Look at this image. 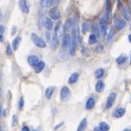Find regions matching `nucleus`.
<instances>
[{
  "label": "nucleus",
  "instance_id": "nucleus-14",
  "mask_svg": "<svg viewBox=\"0 0 131 131\" xmlns=\"http://www.w3.org/2000/svg\"><path fill=\"white\" fill-rule=\"evenodd\" d=\"M94 103H96V100H94L92 97L88 98V100H87V102H86V109L87 110H91L94 107Z\"/></svg>",
  "mask_w": 131,
  "mask_h": 131
},
{
  "label": "nucleus",
  "instance_id": "nucleus-16",
  "mask_svg": "<svg viewBox=\"0 0 131 131\" xmlns=\"http://www.w3.org/2000/svg\"><path fill=\"white\" fill-rule=\"evenodd\" d=\"M73 18H69L67 21H66V24H64V31L67 32L68 30H69L70 28H72L73 27Z\"/></svg>",
  "mask_w": 131,
  "mask_h": 131
},
{
  "label": "nucleus",
  "instance_id": "nucleus-7",
  "mask_svg": "<svg viewBox=\"0 0 131 131\" xmlns=\"http://www.w3.org/2000/svg\"><path fill=\"white\" fill-rule=\"evenodd\" d=\"M70 42H71V37L68 34L63 35V38H62V48L67 49L70 47Z\"/></svg>",
  "mask_w": 131,
  "mask_h": 131
},
{
  "label": "nucleus",
  "instance_id": "nucleus-22",
  "mask_svg": "<svg viewBox=\"0 0 131 131\" xmlns=\"http://www.w3.org/2000/svg\"><path fill=\"white\" fill-rule=\"evenodd\" d=\"M127 60H128V57H127V56H126V54H121V56H119V57L117 58V63H118V64H123Z\"/></svg>",
  "mask_w": 131,
  "mask_h": 131
},
{
  "label": "nucleus",
  "instance_id": "nucleus-19",
  "mask_svg": "<svg viewBox=\"0 0 131 131\" xmlns=\"http://www.w3.org/2000/svg\"><path fill=\"white\" fill-rule=\"evenodd\" d=\"M103 89H104V82L102 80H99L96 84V91L97 92H102Z\"/></svg>",
  "mask_w": 131,
  "mask_h": 131
},
{
  "label": "nucleus",
  "instance_id": "nucleus-30",
  "mask_svg": "<svg viewBox=\"0 0 131 131\" xmlns=\"http://www.w3.org/2000/svg\"><path fill=\"white\" fill-rule=\"evenodd\" d=\"M18 107H19V110H22V109H24V107H25V99H24V97H20V99H19V104H18Z\"/></svg>",
  "mask_w": 131,
  "mask_h": 131
},
{
  "label": "nucleus",
  "instance_id": "nucleus-6",
  "mask_svg": "<svg viewBox=\"0 0 131 131\" xmlns=\"http://www.w3.org/2000/svg\"><path fill=\"white\" fill-rule=\"evenodd\" d=\"M116 98H117V93L112 92V93L109 94V97L107 98V102H106V108L107 109H109V108L113 104V102L116 101Z\"/></svg>",
  "mask_w": 131,
  "mask_h": 131
},
{
  "label": "nucleus",
  "instance_id": "nucleus-4",
  "mask_svg": "<svg viewBox=\"0 0 131 131\" xmlns=\"http://www.w3.org/2000/svg\"><path fill=\"white\" fill-rule=\"evenodd\" d=\"M126 20H124L123 18H117L116 20H114V27H116L117 30H122L126 27Z\"/></svg>",
  "mask_w": 131,
  "mask_h": 131
},
{
  "label": "nucleus",
  "instance_id": "nucleus-27",
  "mask_svg": "<svg viewBox=\"0 0 131 131\" xmlns=\"http://www.w3.org/2000/svg\"><path fill=\"white\" fill-rule=\"evenodd\" d=\"M99 127L102 129L103 131H109V129H110V127H109V124L108 123H106L104 121H101V122L99 123Z\"/></svg>",
  "mask_w": 131,
  "mask_h": 131
},
{
  "label": "nucleus",
  "instance_id": "nucleus-33",
  "mask_svg": "<svg viewBox=\"0 0 131 131\" xmlns=\"http://www.w3.org/2000/svg\"><path fill=\"white\" fill-rule=\"evenodd\" d=\"M81 53H82L83 56H89L90 53H89V50H88L87 48H82L81 49Z\"/></svg>",
  "mask_w": 131,
  "mask_h": 131
},
{
  "label": "nucleus",
  "instance_id": "nucleus-31",
  "mask_svg": "<svg viewBox=\"0 0 131 131\" xmlns=\"http://www.w3.org/2000/svg\"><path fill=\"white\" fill-rule=\"evenodd\" d=\"M60 27H61V22L58 20V22L54 26V35L58 36V32H59V30H60Z\"/></svg>",
  "mask_w": 131,
  "mask_h": 131
},
{
  "label": "nucleus",
  "instance_id": "nucleus-45",
  "mask_svg": "<svg viewBox=\"0 0 131 131\" xmlns=\"http://www.w3.org/2000/svg\"><path fill=\"white\" fill-rule=\"evenodd\" d=\"M0 131H2V128H1V126H0Z\"/></svg>",
  "mask_w": 131,
  "mask_h": 131
},
{
  "label": "nucleus",
  "instance_id": "nucleus-20",
  "mask_svg": "<svg viewBox=\"0 0 131 131\" xmlns=\"http://www.w3.org/2000/svg\"><path fill=\"white\" fill-rule=\"evenodd\" d=\"M86 127H87V119L84 118V119L81 120V122L79 123V126L77 128V131H84Z\"/></svg>",
  "mask_w": 131,
  "mask_h": 131
},
{
  "label": "nucleus",
  "instance_id": "nucleus-2",
  "mask_svg": "<svg viewBox=\"0 0 131 131\" xmlns=\"http://www.w3.org/2000/svg\"><path fill=\"white\" fill-rule=\"evenodd\" d=\"M108 16L104 15L102 18L100 19V31L104 38L107 37V28H108Z\"/></svg>",
  "mask_w": 131,
  "mask_h": 131
},
{
  "label": "nucleus",
  "instance_id": "nucleus-17",
  "mask_svg": "<svg viewBox=\"0 0 131 131\" xmlns=\"http://www.w3.org/2000/svg\"><path fill=\"white\" fill-rule=\"evenodd\" d=\"M98 41H99V37H98V36H96L94 34H91L89 36V43L90 45H97Z\"/></svg>",
  "mask_w": 131,
  "mask_h": 131
},
{
  "label": "nucleus",
  "instance_id": "nucleus-28",
  "mask_svg": "<svg viewBox=\"0 0 131 131\" xmlns=\"http://www.w3.org/2000/svg\"><path fill=\"white\" fill-rule=\"evenodd\" d=\"M113 36H114V29H110L109 32H108V34H107V37H106L107 41H110L111 39L113 38Z\"/></svg>",
  "mask_w": 131,
  "mask_h": 131
},
{
  "label": "nucleus",
  "instance_id": "nucleus-3",
  "mask_svg": "<svg viewBox=\"0 0 131 131\" xmlns=\"http://www.w3.org/2000/svg\"><path fill=\"white\" fill-rule=\"evenodd\" d=\"M70 98V89L68 87H62L60 91V99L62 101H67Z\"/></svg>",
  "mask_w": 131,
  "mask_h": 131
},
{
  "label": "nucleus",
  "instance_id": "nucleus-49",
  "mask_svg": "<svg viewBox=\"0 0 131 131\" xmlns=\"http://www.w3.org/2000/svg\"><path fill=\"white\" fill-rule=\"evenodd\" d=\"M34 131H36V130H34Z\"/></svg>",
  "mask_w": 131,
  "mask_h": 131
},
{
  "label": "nucleus",
  "instance_id": "nucleus-5",
  "mask_svg": "<svg viewBox=\"0 0 131 131\" xmlns=\"http://www.w3.org/2000/svg\"><path fill=\"white\" fill-rule=\"evenodd\" d=\"M49 18H51L52 20H58L60 18V12H59L58 8H51L49 10Z\"/></svg>",
  "mask_w": 131,
  "mask_h": 131
},
{
  "label": "nucleus",
  "instance_id": "nucleus-37",
  "mask_svg": "<svg viewBox=\"0 0 131 131\" xmlns=\"http://www.w3.org/2000/svg\"><path fill=\"white\" fill-rule=\"evenodd\" d=\"M21 131H30V129L28 128V126H24L22 127V129H21Z\"/></svg>",
  "mask_w": 131,
  "mask_h": 131
},
{
  "label": "nucleus",
  "instance_id": "nucleus-1",
  "mask_svg": "<svg viewBox=\"0 0 131 131\" xmlns=\"http://www.w3.org/2000/svg\"><path fill=\"white\" fill-rule=\"evenodd\" d=\"M31 40L39 48H46L47 47V42H46L42 38L39 37L38 35H36V34H31Z\"/></svg>",
  "mask_w": 131,
  "mask_h": 131
},
{
  "label": "nucleus",
  "instance_id": "nucleus-42",
  "mask_svg": "<svg viewBox=\"0 0 131 131\" xmlns=\"http://www.w3.org/2000/svg\"><path fill=\"white\" fill-rule=\"evenodd\" d=\"M2 114H4V116L6 117V116H7V111H6V110H5V111H4V112H2Z\"/></svg>",
  "mask_w": 131,
  "mask_h": 131
},
{
  "label": "nucleus",
  "instance_id": "nucleus-9",
  "mask_svg": "<svg viewBox=\"0 0 131 131\" xmlns=\"http://www.w3.org/2000/svg\"><path fill=\"white\" fill-rule=\"evenodd\" d=\"M124 113H126V109L122 108V107H119V108H117V109L113 111V117L117 118V119H119V118L124 116Z\"/></svg>",
  "mask_w": 131,
  "mask_h": 131
},
{
  "label": "nucleus",
  "instance_id": "nucleus-12",
  "mask_svg": "<svg viewBox=\"0 0 131 131\" xmlns=\"http://www.w3.org/2000/svg\"><path fill=\"white\" fill-rule=\"evenodd\" d=\"M43 25H45V28L47 30H52L53 29V21H52L51 18H46L45 21H43Z\"/></svg>",
  "mask_w": 131,
  "mask_h": 131
},
{
  "label": "nucleus",
  "instance_id": "nucleus-40",
  "mask_svg": "<svg viewBox=\"0 0 131 131\" xmlns=\"http://www.w3.org/2000/svg\"><path fill=\"white\" fill-rule=\"evenodd\" d=\"M62 124H63V122H61L60 124H58V126H56V127H54V130H57V129H58V128H60V127L62 126Z\"/></svg>",
  "mask_w": 131,
  "mask_h": 131
},
{
  "label": "nucleus",
  "instance_id": "nucleus-34",
  "mask_svg": "<svg viewBox=\"0 0 131 131\" xmlns=\"http://www.w3.org/2000/svg\"><path fill=\"white\" fill-rule=\"evenodd\" d=\"M12 51H14V49H12V47H10V46H8L7 47V50H6V53H7L8 56H10L12 53Z\"/></svg>",
  "mask_w": 131,
  "mask_h": 131
},
{
  "label": "nucleus",
  "instance_id": "nucleus-32",
  "mask_svg": "<svg viewBox=\"0 0 131 131\" xmlns=\"http://www.w3.org/2000/svg\"><path fill=\"white\" fill-rule=\"evenodd\" d=\"M4 34H5V27H4V26H0V41H2Z\"/></svg>",
  "mask_w": 131,
  "mask_h": 131
},
{
  "label": "nucleus",
  "instance_id": "nucleus-47",
  "mask_svg": "<svg viewBox=\"0 0 131 131\" xmlns=\"http://www.w3.org/2000/svg\"><path fill=\"white\" fill-rule=\"evenodd\" d=\"M130 29H131V26H130Z\"/></svg>",
  "mask_w": 131,
  "mask_h": 131
},
{
  "label": "nucleus",
  "instance_id": "nucleus-10",
  "mask_svg": "<svg viewBox=\"0 0 131 131\" xmlns=\"http://www.w3.org/2000/svg\"><path fill=\"white\" fill-rule=\"evenodd\" d=\"M39 58L37 57V56H34V54H31V56H29L28 57V63L31 66V67H35L37 63H39Z\"/></svg>",
  "mask_w": 131,
  "mask_h": 131
},
{
  "label": "nucleus",
  "instance_id": "nucleus-15",
  "mask_svg": "<svg viewBox=\"0 0 131 131\" xmlns=\"http://www.w3.org/2000/svg\"><path fill=\"white\" fill-rule=\"evenodd\" d=\"M103 76H104V69L103 68H100V69H97L96 71H94V77H96V79L100 80Z\"/></svg>",
  "mask_w": 131,
  "mask_h": 131
},
{
  "label": "nucleus",
  "instance_id": "nucleus-43",
  "mask_svg": "<svg viewBox=\"0 0 131 131\" xmlns=\"http://www.w3.org/2000/svg\"><path fill=\"white\" fill-rule=\"evenodd\" d=\"M123 131H131V130H130V129H124Z\"/></svg>",
  "mask_w": 131,
  "mask_h": 131
},
{
  "label": "nucleus",
  "instance_id": "nucleus-13",
  "mask_svg": "<svg viewBox=\"0 0 131 131\" xmlns=\"http://www.w3.org/2000/svg\"><path fill=\"white\" fill-rule=\"evenodd\" d=\"M34 69H35V72L36 73H40L42 70L45 69V62L43 61H39V63H37L34 67Z\"/></svg>",
  "mask_w": 131,
  "mask_h": 131
},
{
  "label": "nucleus",
  "instance_id": "nucleus-29",
  "mask_svg": "<svg viewBox=\"0 0 131 131\" xmlns=\"http://www.w3.org/2000/svg\"><path fill=\"white\" fill-rule=\"evenodd\" d=\"M88 30H89V24L88 22H83L82 27H81V31H82V34H86Z\"/></svg>",
  "mask_w": 131,
  "mask_h": 131
},
{
  "label": "nucleus",
  "instance_id": "nucleus-24",
  "mask_svg": "<svg viewBox=\"0 0 131 131\" xmlns=\"http://www.w3.org/2000/svg\"><path fill=\"white\" fill-rule=\"evenodd\" d=\"M20 41H21V38H20V37H16V38H15L14 42H12V49H14V51H16V50L18 49Z\"/></svg>",
  "mask_w": 131,
  "mask_h": 131
},
{
  "label": "nucleus",
  "instance_id": "nucleus-21",
  "mask_svg": "<svg viewBox=\"0 0 131 131\" xmlns=\"http://www.w3.org/2000/svg\"><path fill=\"white\" fill-rule=\"evenodd\" d=\"M78 78H79V73H78V72L72 73V74L70 76V78H69V83H70V84L76 83L77 81H78Z\"/></svg>",
  "mask_w": 131,
  "mask_h": 131
},
{
  "label": "nucleus",
  "instance_id": "nucleus-26",
  "mask_svg": "<svg viewBox=\"0 0 131 131\" xmlns=\"http://www.w3.org/2000/svg\"><path fill=\"white\" fill-rule=\"evenodd\" d=\"M58 36L57 35H53V37H52V39H51V47H52V49H56L58 47Z\"/></svg>",
  "mask_w": 131,
  "mask_h": 131
},
{
  "label": "nucleus",
  "instance_id": "nucleus-25",
  "mask_svg": "<svg viewBox=\"0 0 131 131\" xmlns=\"http://www.w3.org/2000/svg\"><path fill=\"white\" fill-rule=\"evenodd\" d=\"M91 31H92V34H94L96 36H98V37H99V35L101 34L100 28L98 27L97 24H93V25H92V27H91Z\"/></svg>",
  "mask_w": 131,
  "mask_h": 131
},
{
  "label": "nucleus",
  "instance_id": "nucleus-41",
  "mask_svg": "<svg viewBox=\"0 0 131 131\" xmlns=\"http://www.w3.org/2000/svg\"><path fill=\"white\" fill-rule=\"evenodd\" d=\"M128 40H129V42L131 43V34H130L129 36H128Z\"/></svg>",
  "mask_w": 131,
  "mask_h": 131
},
{
  "label": "nucleus",
  "instance_id": "nucleus-39",
  "mask_svg": "<svg viewBox=\"0 0 131 131\" xmlns=\"http://www.w3.org/2000/svg\"><path fill=\"white\" fill-rule=\"evenodd\" d=\"M93 131H103V130L101 129V128H100L99 126H98V127H96V128H94V129H93Z\"/></svg>",
  "mask_w": 131,
  "mask_h": 131
},
{
  "label": "nucleus",
  "instance_id": "nucleus-46",
  "mask_svg": "<svg viewBox=\"0 0 131 131\" xmlns=\"http://www.w3.org/2000/svg\"><path fill=\"white\" fill-rule=\"evenodd\" d=\"M0 114H1V108H0Z\"/></svg>",
  "mask_w": 131,
  "mask_h": 131
},
{
  "label": "nucleus",
  "instance_id": "nucleus-48",
  "mask_svg": "<svg viewBox=\"0 0 131 131\" xmlns=\"http://www.w3.org/2000/svg\"><path fill=\"white\" fill-rule=\"evenodd\" d=\"M130 63H131V61H130Z\"/></svg>",
  "mask_w": 131,
  "mask_h": 131
},
{
  "label": "nucleus",
  "instance_id": "nucleus-23",
  "mask_svg": "<svg viewBox=\"0 0 131 131\" xmlns=\"http://www.w3.org/2000/svg\"><path fill=\"white\" fill-rule=\"evenodd\" d=\"M54 0H41L40 1V5L42 8H46V7H50V6L53 4Z\"/></svg>",
  "mask_w": 131,
  "mask_h": 131
},
{
  "label": "nucleus",
  "instance_id": "nucleus-44",
  "mask_svg": "<svg viewBox=\"0 0 131 131\" xmlns=\"http://www.w3.org/2000/svg\"><path fill=\"white\" fill-rule=\"evenodd\" d=\"M1 16H2V14H1V11H0V19H1Z\"/></svg>",
  "mask_w": 131,
  "mask_h": 131
},
{
  "label": "nucleus",
  "instance_id": "nucleus-18",
  "mask_svg": "<svg viewBox=\"0 0 131 131\" xmlns=\"http://www.w3.org/2000/svg\"><path fill=\"white\" fill-rule=\"evenodd\" d=\"M54 90H56V88L52 86V87H49L47 90H46V93H45V96H46V98L47 99H50V98L52 97V94H53V92H54Z\"/></svg>",
  "mask_w": 131,
  "mask_h": 131
},
{
  "label": "nucleus",
  "instance_id": "nucleus-38",
  "mask_svg": "<svg viewBox=\"0 0 131 131\" xmlns=\"http://www.w3.org/2000/svg\"><path fill=\"white\" fill-rule=\"evenodd\" d=\"M16 31H17V27H12V30H11V35L14 36L16 34Z\"/></svg>",
  "mask_w": 131,
  "mask_h": 131
},
{
  "label": "nucleus",
  "instance_id": "nucleus-8",
  "mask_svg": "<svg viewBox=\"0 0 131 131\" xmlns=\"http://www.w3.org/2000/svg\"><path fill=\"white\" fill-rule=\"evenodd\" d=\"M19 7H20L21 11L24 14H28L29 12V5H28L27 0H19Z\"/></svg>",
  "mask_w": 131,
  "mask_h": 131
},
{
  "label": "nucleus",
  "instance_id": "nucleus-35",
  "mask_svg": "<svg viewBox=\"0 0 131 131\" xmlns=\"http://www.w3.org/2000/svg\"><path fill=\"white\" fill-rule=\"evenodd\" d=\"M17 120H18V117L17 116H14L12 117V126H17Z\"/></svg>",
  "mask_w": 131,
  "mask_h": 131
},
{
  "label": "nucleus",
  "instance_id": "nucleus-36",
  "mask_svg": "<svg viewBox=\"0 0 131 131\" xmlns=\"http://www.w3.org/2000/svg\"><path fill=\"white\" fill-rule=\"evenodd\" d=\"M46 38H47V41L48 42H51V37H50V34H49V32H46Z\"/></svg>",
  "mask_w": 131,
  "mask_h": 131
},
{
  "label": "nucleus",
  "instance_id": "nucleus-11",
  "mask_svg": "<svg viewBox=\"0 0 131 131\" xmlns=\"http://www.w3.org/2000/svg\"><path fill=\"white\" fill-rule=\"evenodd\" d=\"M122 16H123L124 20H129L131 18V11H130L129 7H127V6H123L122 7Z\"/></svg>",
  "mask_w": 131,
  "mask_h": 131
}]
</instances>
